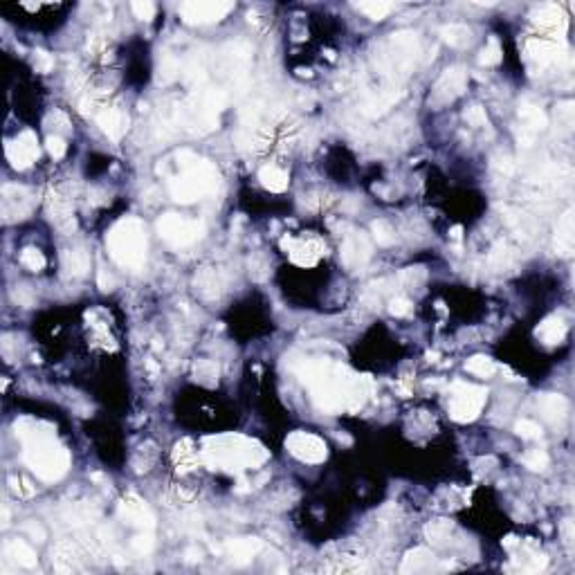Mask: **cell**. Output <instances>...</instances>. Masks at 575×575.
<instances>
[{"instance_id":"obj_1","label":"cell","mask_w":575,"mask_h":575,"mask_svg":"<svg viewBox=\"0 0 575 575\" xmlns=\"http://www.w3.org/2000/svg\"><path fill=\"white\" fill-rule=\"evenodd\" d=\"M297 373L302 377V382L310 389L315 407L324 413L360 409L371 389L369 377L353 375L351 371L328 362L304 360Z\"/></svg>"},{"instance_id":"obj_2","label":"cell","mask_w":575,"mask_h":575,"mask_svg":"<svg viewBox=\"0 0 575 575\" xmlns=\"http://www.w3.org/2000/svg\"><path fill=\"white\" fill-rule=\"evenodd\" d=\"M268 456L266 447L243 434H221L202 443V461L212 470H225V472L259 467L268 461Z\"/></svg>"},{"instance_id":"obj_3","label":"cell","mask_w":575,"mask_h":575,"mask_svg":"<svg viewBox=\"0 0 575 575\" xmlns=\"http://www.w3.org/2000/svg\"><path fill=\"white\" fill-rule=\"evenodd\" d=\"M178 164L182 174L169 182L171 198L182 205H191L195 200L205 198L212 191H216L218 182H221V174L218 169L200 155L191 151H180L178 153Z\"/></svg>"},{"instance_id":"obj_4","label":"cell","mask_w":575,"mask_h":575,"mask_svg":"<svg viewBox=\"0 0 575 575\" xmlns=\"http://www.w3.org/2000/svg\"><path fill=\"white\" fill-rule=\"evenodd\" d=\"M106 245L110 257L119 263L122 268L137 270L146 261V227L140 218H122L117 221L110 232L106 234Z\"/></svg>"},{"instance_id":"obj_5","label":"cell","mask_w":575,"mask_h":575,"mask_svg":"<svg viewBox=\"0 0 575 575\" xmlns=\"http://www.w3.org/2000/svg\"><path fill=\"white\" fill-rule=\"evenodd\" d=\"M22 447H25L22 458H25V463L32 472H37L39 479L52 483L65 477L67 467H70V452H67L61 443H56L54 436L32 441Z\"/></svg>"},{"instance_id":"obj_6","label":"cell","mask_w":575,"mask_h":575,"mask_svg":"<svg viewBox=\"0 0 575 575\" xmlns=\"http://www.w3.org/2000/svg\"><path fill=\"white\" fill-rule=\"evenodd\" d=\"M157 234L162 236L169 245L187 247L205 236V223L198 218H185L178 214H167L157 221Z\"/></svg>"},{"instance_id":"obj_7","label":"cell","mask_w":575,"mask_h":575,"mask_svg":"<svg viewBox=\"0 0 575 575\" xmlns=\"http://www.w3.org/2000/svg\"><path fill=\"white\" fill-rule=\"evenodd\" d=\"M488 400V389L474 387V385H463L456 382L452 387V398H450V416L456 422H472L483 405Z\"/></svg>"},{"instance_id":"obj_8","label":"cell","mask_w":575,"mask_h":575,"mask_svg":"<svg viewBox=\"0 0 575 575\" xmlns=\"http://www.w3.org/2000/svg\"><path fill=\"white\" fill-rule=\"evenodd\" d=\"M391 56H389V67L391 70H398L402 75H407L411 70V65L416 63L418 52H420V41L418 34L411 30H402L391 34Z\"/></svg>"},{"instance_id":"obj_9","label":"cell","mask_w":575,"mask_h":575,"mask_svg":"<svg viewBox=\"0 0 575 575\" xmlns=\"http://www.w3.org/2000/svg\"><path fill=\"white\" fill-rule=\"evenodd\" d=\"M232 9L234 3L227 0H189L180 7V16L189 25H207V22L223 20Z\"/></svg>"},{"instance_id":"obj_10","label":"cell","mask_w":575,"mask_h":575,"mask_svg":"<svg viewBox=\"0 0 575 575\" xmlns=\"http://www.w3.org/2000/svg\"><path fill=\"white\" fill-rule=\"evenodd\" d=\"M285 450L304 463H324L328 456L324 439L310 432H292L285 439Z\"/></svg>"},{"instance_id":"obj_11","label":"cell","mask_w":575,"mask_h":575,"mask_svg":"<svg viewBox=\"0 0 575 575\" xmlns=\"http://www.w3.org/2000/svg\"><path fill=\"white\" fill-rule=\"evenodd\" d=\"M465 82H467V72L463 70L461 65L447 67V70L439 77L436 86H434L429 103H432V106H445V103L454 101L458 95L463 93Z\"/></svg>"},{"instance_id":"obj_12","label":"cell","mask_w":575,"mask_h":575,"mask_svg":"<svg viewBox=\"0 0 575 575\" xmlns=\"http://www.w3.org/2000/svg\"><path fill=\"white\" fill-rule=\"evenodd\" d=\"M7 160L14 169H27L39 160V142L34 131H22L16 140L7 142Z\"/></svg>"},{"instance_id":"obj_13","label":"cell","mask_w":575,"mask_h":575,"mask_svg":"<svg viewBox=\"0 0 575 575\" xmlns=\"http://www.w3.org/2000/svg\"><path fill=\"white\" fill-rule=\"evenodd\" d=\"M117 512L124 519V524L142 528V531H151V528L155 526L153 512L148 510V505L140 497H137V494H129V497H124L119 501V505H117Z\"/></svg>"},{"instance_id":"obj_14","label":"cell","mask_w":575,"mask_h":575,"mask_svg":"<svg viewBox=\"0 0 575 575\" xmlns=\"http://www.w3.org/2000/svg\"><path fill=\"white\" fill-rule=\"evenodd\" d=\"M32 212V193L25 187L7 185L3 189V216L5 221H22Z\"/></svg>"},{"instance_id":"obj_15","label":"cell","mask_w":575,"mask_h":575,"mask_svg":"<svg viewBox=\"0 0 575 575\" xmlns=\"http://www.w3.org/2000/svg\"><path fill=\"white\" fill-rule=\"evenodd\" d=\"M369 259H371V245H369V240H366V236H362L358 232L347 234V238H344V243H342L344 266L355 270V268L364 266Z\"/></svg>"},{"instance_id":"obj_16","label":"cell","mask_w":575,"mask_h":575,"mask_svg":"<svg viewBox=\"0 0 575 575\" xmlns=\"http://www.w3.org/2000/svg\"><path fill=\"white\" fill-rule=\"evenodd\" d=\"M526 54L531 56L533 61H537L539 65H548V63H560V59L567 54V50L553 41L531 39L526 43Z\"/></svg>"},{"instance_id":"obj_17","label":"cell","mask_w":575,"mask_h":575,"mask_svg":"<svg viewBox=\"0 0 575 575\" xmlns=\"http://www.w3.org/2000/svg\"><path fill=\"white\" fill-rule=\"evenodd\" d=\"M97 124L101 126V131L106 133L110 140H122L124 133L129 131V115L119 108H103L97 115Z\"/></svg>"},{"instance_id":"obj_18","label":"cell","mask_w":575,"mask_h":575,"mask_svg":"<svg viewBox=\"0 0 575 575\" xmlns=\"http://www.w3.org/2000/svg\"><path fill=\"white\" fill-rule=\"evenodd\" d=\"M535 25H539L542 30H548V32H564L567 30V16L564 11H562L557 5L553 3H546V5H539L533 14H531Z\"/></svg>"},{"instance_id":"obj_19","label":"cell","mask_w":575,"mask_h":575,"mask_svg":"<svg viewBox=\"0 0 575 575\" xmlns=\"http://www.w3.org/2000/svg\"><path fill=\"white\" fill-rule=\"evenodd\" d=\"M555 250L562 257H571L575 250V218L573 209H567L557 221L555 229Z\"/></svg>"},{"instance_id":"obj_20","label":"cell","mask_w":575,"mask_h":575,"mask_svg":"<svg viewBox=\"0 0 575 575\" xmlns=\"http://www.w3.org/2000/svg\"><path fill=\"white\" fill-rule=\"evenodd\" d=\"M261 546H263L261 539H257V537H238V539H229V542L225 544L227 553L232 555V562L238 567L247 564V562L261 550Z\"/></svg>"},{"instance_id":"obj_21","label":"cell","mask_w":575,"mask_h":575,"mask_svg":"<svg viewBox=\"0 0 575 575\" xmlns=\"http://www.w3.org/2000/svg\"><path fill=\"white\" fill-rule=\"evenodd\" d=\"M48 212L52 216V221L56 223V227H61L63 232H72L77 227L75 216H72V207L65 198H61L59 193H50L48 198Z\"/></svg>"},{"instance_id":"obj_22","label":"cell","mask_w":575,"mask_h":575,"mask_svg":"<svg viewBox=\"0 0 575 575\" xmlns=\"http://www.w3.org/2000/svg\"><path fill=\"white\" fill-rule=\"evenodd\" d=\"M537 407L548 422L555 425L560 420H564L567 411H569V400L560 394H542L537 398Z\"/></svg>"},{"instance_id":"obj_23","label":"cell","mask_w":575,"mask_h":575,"mask_svg":"<svg viewBox=\"0 0 575 575\" xmlns=\"http://www.w3.org/2000/svg\"><path fill=\"white\" fill-rule=\"evenodd\" d=\"M535 335L539 337V342H544L546 347H555V344L564 342V337H567V324H564V319L557 317V315L546 317V319L542 321V324L537 326Z\"/></svg>"},{"instance_id":"obj_24","label":"cell","mask_w":575,"mask_h":575,"mask_svg":"<svg viewBox=\"0 0 575 575\" xmlns=\"http://www.w3.org/2000/svg\"><path fill=\"white\" fill-rule=\"evenodd\" d=\"M402 97H405L402 90H385V93L375 95L373 99L366 101L362 112L366 115V117H380V115H385L389 108H394Z\"/></svg>"},{"instance_id":"obj_25","label":"cell","mask_w":575,"mask_h":575,"mask_svg":"<svg viewBox=\"0 0 575 575\" xmlns=\"http://www.w3.org/2000/svg\"><path fill=\"white\" fill-rule=\"evenodd\" d=\"M5 555L11 562H16L18 567H25V569H34L39 562L37 550H34L27 542H22V539H11V542H7Z\"/></svg>"},{"instance_id":"obj_26","label":"cell","mask_w":575,"mask_h":575,"mask_svg":"<svg viewBox=\"0 0 575 575\" xmlns=\"http://www.w3.org/2000/svg\"><path fill=\"white\" fill-rule=\"evenodd\" d=\"M52 567L54 571H59V573H72L79 569V555H77V550L72 544H56L54 550H52Z\"/></svg>"},{"instance_id":"obj_27","label":"cell","mask_w":575,"mask_h":575,"mask_svg":"<svg viewBox=\"0 0 575 575\" xmlns=\"http://www.w3.org/2000/svg\"><path fill=\"white\" fill-rule=\"evenodd\" d=\"M61 266H63L65 274H70V277H84V274L90 270V259L86 254V250H82V247L65 250L61 254Z\"/></svg>"},{"instance_id":"obj_28","label":"cell","mask_w":575,"mask_h":575,"mask_svg":"<svg viewBox=\"0 0 575 575\" xmlns=\"http://www.w3.org/2000/svg\"><path fill=\"white\" fill-rule=\"evenodd\" d=\"M193 285H195V290H198L205 299H216L218 295H221V279H218V274L216 270L212 268H202L198 270V274L193 277Z\"/></svg>"},{"instance_id":"obj_29","label":"cell","mask_w":575,"mask_h":575,"mask_svg":"<svg viewBox=\"0 0 575 575\" xmlns=\"http://www.w3.org/2000/svg\"><path fill=\"white\" fill-rule=\"evenodd\" d=\"M434 564V555L432 550L427 548H413L405 555L402 560V567H400V573H422V571H429Z\"/></svg>"},{"instance_id":"obj_30","label":"cell","mask_w":575,"mask_h":575,"mask_svg":"<svg viewBox=\"0 0 575 575\" xmlns=\"http://www.w3.org/2000/svg\"><path fill=\"white\" fill-rule=\"evenodd\" d=\"M519 117L524 122V129L533 131V133L544 131L546 126H548L546 112L539 108V106H535V103H528V101H524L522 106H519Z\"/></svg>"},{"instance_id":"obj_31","label":"cell","mask_w":575,"mask_h":575,"mask_svg":"<svg viewBox=\"0 0 575 575\" xmlns=\"http://www.w3.org/2000/svg\"><path fill=\"white\" fill-rule=\"evenodd\" d=\"M439 34L447 45H452V48H467V45L472 43V30H470L467 25H458V22L443 25Z\"/></svg>"},{"instance_id":"obj_32","label":"cell","mask_w":575,"mask_h":575,"mask_svg":"<svg viewBox=\"0 0 575 575\" xmlns=\"http://www.w3.org/2000/svg\"><path fill=\"white\" fill-rule=\"evenodd\" d=\"M452 531H454L452 522H447V519H434V522H429L427 526H425V537H427V542H429L432 546H445L447 542H450Z\"/></svg>"},{"instance_id":"obj_33","label":"cell","mask_w":575,"mask_h":575,"mask_svg":"<svg viewBox=\"0 0 575 575\" xmlns=\"http://www.w3.org/2000/svg\"><path fill=\"white\" fill-rule=\"evenodd\" d=\"M259 180H261V185L270 191H285L288 189V174L274 164L263 167L259 171Z\"/></svg>"},{"instance_id":"obj_34","label":"cell","mask_w":575,"mask_h":575,"mask_svg":"<svg viewBox=\"0 0 575 575\" xmlns=\"http://www.w3.org/2000/svg\"><path fill=\"white\" fill-rule=\"evenodd\" d=\"M174 461H176L178 470H182V472H187V470L198 465V452L193 450V443L189 439L176 443V447H174Z\"/></svg>"},{"instance_id":"obj_35","label":"cell","mask_w":575,"mask_h":575,"mask_svg":"<svg viewBox=\"0 0 575 575\" xmlns=\"http://www.w3.org/2000/svg\"><path fill=\"white\" fill-rule=\"evenodd\" d=\"M63 517H65L67 524L82 526V524L93 522L95 517H97V512L90 508V505H86V503H72V505H67V508L63 510Z\"/></svg>"},{"instance_id":"obj_36","label":"cell","mask_w":575,"mask_h":575,"mask_svg":"<svg viewBox=\"0 0 575 575\" xmlns=\"http://www.w3.org/2000/svg\"><path fill=\"white\" fill-rule=\"evenodd\" d=\"M319 250L321 247L317 243H302V245L292 247L290 254H292V261L299 263V266H315L319 254H321Z\"/></svg>"},{"instance_id":"obj_37","label":"cell","mask_w":575,"mask_h":575,"mask_svg":"<svg viewBox=\"0 0 575 575\" xmlns=\"http://www.w3.org/2000/svg\"><path fill=\"white\" fill-rule=\"evenodd\" d=\"M465 369L477 377H490L497 371V364H494V360H490L488 355H474V358H470L465 362Z\"/></svg>"},{"instance_id":"obj_38","label":"cell","mask_w":575,"mask_h":575,"mask_svg":"<svg viewBox=\"0 0 575 575\" xmlns=\"http://www.w3.org/2000/svg\"><path fill=\"white\" fill-rule=\"evenodd\" d=\"M193 375H195V380L202 385H216L218 375H221V369H218V364L212 360H200L193 366Z\"/></svg>"},{"instance_id":"obj_39","label":"cell","mask_w":575,"mask_h":575,"mask_svg":"<svg viewBox=\"0 0 575 575\" xmlns=\"http://www.w3.org/2000/svg\"><path fill=\"white\" fill-rule=\"evenodd\" d=\"M207 77V59L202 54H193L185 65V79L189 84H200Z\"/></svg>"},{"instance_id":"obj_40","label":"cell","mask_w":575,"mask_h":575,"mask_svg":"<svg viewBox=\"0 0 575 575\" xmlns=\"http://www.w3.org/2000/svg\"><path fill=\"white\" fill-rule=\"evenodd\" d=\"M355 9H360L362 14H366L371 20H382L387 18L389 11L394 9V5L382 3V0H371V3H355Z\"/></svg>"},{"instance_id":"obj_41","label":"cell","mask_w":575,"mask_h":575,"mask_svg":"<svg viewBox=\"0 0 575 575\" xmlns=\"http://www.w3.org/2000/svg\"><path fill=\"white\" fill-rule=\"evenodd\" d=\"M180 75V63L174 56H164L157 67V84H171Z\"/></svg>"},{"instance_id":"obj_42","label":"cell","mask_w":575,"mask_h":575,"mask_svg":"<svg viewBox=\"0 0 575 575\" xmlns=\"http://www.w3.org/2000/svg\"><path fill=\"white\" fill-rule=\"evenodd\" d=\"M20 263L27 270L39 272V270L45 268V257H43V252L37 250V247H25V250H22V254H20Z\"/></svg>"},{"instance_id":"obj_43","label":"cell","mask_w":575,"mask_h":575,"mask_svg":"<svg viewBox=\"0 0 575 575\" xmlns=\"http://www.w3.org/2000/svg\"><path fill=\"white\" fill-rule=\"evenodd\" d=\"M522 461L528 470H533V472H544L548 467V454L544 450H531L524 454Z\"/></svg>"},{"instance_id":"obj_44","label":"cell","mask_w":575,"mask_h":575,"mask_svg":"<svg viewBox=\"0 0 575 575\" xmlns=\"http://www.w3.org/2000/svg\"><path fill=\"white\" fill-rule=\"evenodd\" d=\"M499 61H501V45L497 39H490L488 45L479 54V63L488 67V65H497Z\"/></svg>"},{"instance_id":"obj_45","label":"cell","mask_w":575,"mask_h":575,"mask_svg":"<svg viewBox=\"0 0 575 575\" xmlns=\"http://www.w3.org/2000/svg\"><path fill=\"white\" fill-rule=\"evenodd\" d=\"M515 432L517 436H522L524 441H537V439H542V427L535 422V420H519L515 425Z\"/></svg>"},{"instance_id":"obj_46","label":"cell","mask_w":575,"mask_h":575,"mask_svg":"<svg viewBox=\"0 0 575 575\" xmlns=\"http://www.w3.org/2000/svg\"><path fill=\"white\" fill-rule=\"evenodd\" d=\"M371 232H373V238L377 240V245H391L396 238L394 229H391V225L387 221H373Z\"/></svg>"},{"instance_id":"obj_47","label":"cell","mask_w":575,"mask_h":575,"mask_svg":"<svg viewBox=\"0 0 575 575\" xmlns=\"http://www.w3.org/2000/svg\"><path fill=\"white\" fill-rule=\"evenodd\" d=\"M131 548L135 550L137 555H148V553H151V550L155 548V539H153L151 533L144 531V533H140L137 537L131 539Z\"/></svg>"},{"instance_id":"obj_48","label":"cell","mask_w":575,"mask_h":575,"mask_svg":"<svg viewBox=\"0 0 575 575\" xmlns=\"http://www.w3.org/2000/svg\"><path fill=\"white\" fill-rule=\"evenodd\" d=\"M425 279H427V270H425L422 266H413V268H405L400 272V281L402 283H407V285H420Z\"/></svg>"},{"instance_id":"obj_49","label":"cell","mask_w":575,"mask_h":575,"mask_svg":"<svg viewBox=\"0 0 575 575\" xmlns=\"http://www.w3.org/2000/svg\"><path fill=\"white\" fill-rule=\"evenodd\" d=\"M492 169L497 171L499 176H512L515 174V162L510 155L505 153H497L492 157Z\"/></svg>"},{"instance_id":"obj_50","label":"cell","mask_w":575,"mask_h":575,"mask_svg":"<svg viewBox=\"0 0 575 575\" xmlns=\"http://www.w3.org/2000/svg\"><path fill=\"white\" fill-rule=\"evenodd\" d=\"M508 259H510L508 247H505L503 243H497L492 250V254H490V266L497 268V270H503L505 266H508Z\"/></svg>"},{"instance_id":"obj_51","label":"cell","mask_w":575,"mask_h":575,"mask_svg":"<svg viewBox=\"0 0 575 575\" xmlns=\"http://www.w3.org/2000/svg\"><path fill=\"white\" fill-rule=\"evenodd\" d=\"M131 7H133V14L140 20H151L155 16V5L151 0H135Z\"/></svg>"},{"instance_id":"obj_52","label":"cell","mask_w":575,"mask_h":575,"mask_svg":"<svg viewBox=\"0 0 575 575\" xmlns=\"http://www.w3.org/2000/svg\"><path fill=\"white\" fill-rule=\"evenodd\" d=\"M45 146H48V153H50L54 160L63 157L65 151H67V144H65V140H63L61 135H50V137H48V142H45Z\"/></svg>"},{"instance_id":"obj_53","label":"cell","mask_w":575,"mask_h":575,"mask_svg":"<svg viewBox=\"0 0 575 575\" xmlns=\"http://www.w3.org/2000/svg\"><path fill=\"white\" fill-rule=\"evenodd\" d=\"M9 483H11V490H14L16 494H20V497H32V494H34V486H32V483H30L27 479L11 474V477H9Z\"/></svg>"},{"instance_id":"obj_54","label":"cell","mask_w":575,"mask_h":575,"mask_svg":"<svg viewBox=\"0 0 575 575\" xmlns=\"http://www.w3.org/2000/svg\"><path fill=\"white\" fill-rule=\"evenodd\" d=\"M389 313L394 317H407L411 313V302L405 297H396L394 302L389 304Z\"/></svg>"},{"instance_id":"obj_55","label":"cell","mask_w":575,"mask_h":575,"mask_svg":"<svg viewBox=\"0 0 575 575\" xmlns=\"http://www.w3.org/2000/svg\"><path fill=\"white\" fill-rule=\"evenodd\" d=\"M52 65H54V61H52V56L48 52H43V50L34 52V67H37V72H43V75L50 72Z\"/></svg>"},{"instance_id":"obj_56","label":"cell","mask_w":575,"mask_h":575,"mask_svg":"<svg viewBox=\"0 0 575 575\" xmlns=\"http://www.w3.org/2000/svg\"><path fill=\"white\" fill-rule=\"evenodd\" d=\"M11 297L16 299V302L20 304V306H25V308H30V306H34V302H37V297H34V292L30 290L27 285H18L14 292H11Z\"/></svg>"},{"instance_id":"obj_57","label":"cell","mask_w":575,"mask_h":575,"mask_svg":"<svg viewBox=\"0 0 575 575\" xmlns=\"http://www.w3.org/2000/svg\"><path fill=\"white\" fill-rule=\"evenodd\" d=\"M465 122L472 124V126H483V124H488V115L481 106H472V108L465 110Z\"/></svg>"},{"instance_id":"obj_58","label":"cell","mask_w":575,"mask_h":575,"mask_svg":"<svg viewBox=\"0 0 575 575\" xmlns=\"http://www.w3.org/2000/svg\"><path fill=\"white\" fill-rule=\"evenodd\" d=\"M25 533L34 539V542H45V528L39 524V522H34V519H30L27 524H25Z\"/></svg>"},{"instance_id":"obj_59","label":"cell","mask_w":575,"mask_h":575,"mask_svg":"<svg viewBox=\"0 0 575 575\" xmlns=\"http://www.w3.org/2000/svg\"><path fill=\"white\" fill-rule=\"evenodd\" d=\"M557 119L564 122V129H571V124H573V103L571 101L557 106Z\"/></svg>"},{"instance_id":"obj_60","label":"cell","mask_w":575,"mask_h":575,"mask_svg":"<svg viewBox=\"0 0 575 575\" xmlns=\"http://www.w3.org/2000/svg\"><path fill=\"white\" fill-rule=\"evenodd\" d=\"M99 288H101L103 292L112 290V279H110V277H106V272H99Z\"/></svg>"},{"instance_id":"obj_61","label":"cell","mask_w":575,"mask_h":575,"mask_svg":"<svg viewBox=\"0 0 575 575\" xmlns=\"http://www.w3.org/2000/svg\"><path fill=\"white\" fill-rule=\"evenodd\" d=\"M450 236H452L454 240H461V236H463V227H461V225H454V227L450 229Z\"/></svg>"},{"instance_id":"obj_62","label":"cell","mask_w":575,"mask_h":575,"mask_svg":"<svg viewBox=\"0 0 575 575\" xmlns=\"http://www.w3.org/2000/svg\"><path fill=\"white\" fill-rule=\"evenodd\" d=\"M146 366H148V373H151V377H155L157 375V364L155 362H146Z\"/></svg>"},{"instance_id":"obj_63","label":"cell","mask_w":575,"mask_h":575,"mask_svg":"<svg viewBox=\"0 0 575 575\" xmlns=\"http://www.w3.org/2000/svg\"><path fill=\"white\" fill-rule=\"evenodd\" d=\"M9 526V510H7V505L3 508V528H7Z\"/></svg>"},{"instance_id":"obj_64","label":"cell","mask_w":575,"mask_h":575,"mask_svg":"<svg viewBox=\"0 0 575 575\" xmlns=\"http://www.w3.org/2000/svg\"><path fill=\"white\" fill-rule=\"evenodd\" d=\"M427 358H429L432 362H436V358H439V353H427Z\"/></svg>"}]
</instances>
